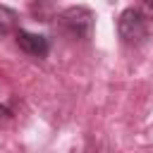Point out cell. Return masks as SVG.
I'll use <instances>...</instances> for the list:
<instances>
[{"mask_svg":"<svg viewBox=\"0 0 153 153\" xmlns=\"http://www.w3.org/2000/svg\"><path fill=\"white\" fill-rule=\"evenodd\" d=\"M117 33L124 43L129 45H139L146 41L148 36V22H146V14L136 7H129L120 14L117 19Z\"/></svg>","mask_w":153,"mask_h":153,"instance_id":"obj_2","label":"cell"},{"mask_svg":"<svg viewBox=\"0 0 153 153\" xmlns=\"http://www.w3.org/2000/svg\"><path fill=\"white\" fill-rule=\"evenodd\" d=\"M141 7L148 17H153V0H141Z\"/></svg>","mask_w":153,"mask_h":153,"instance_id":"obj_5","label":"cell"},{"mask_svg":"<svg viewBox=\"0 0 153 153\" xmlns=\"http://www.w3.org/2000/svg\"><path fill=\"white\" fill-rule=\"evenodd\" d=\"M14 38H17V45L31 57H45L48 50H50V41L45 36H41V33H31V31L19 29L14 33Z\"/></svg>","mask_w":153,"mask_h":153,"instance_id":"obj_3","label":"cell"},{"mask_svg":"<svg viewBox=\"0 0 153 153\" xmlns=\"http://www.w3.org/2000/svg\"><path fill=\"white\" fill-rule=\"evenodd\" d=\"M17 29V12L0 5V36H7Z\"/></svg>","mask_w":153,"mask_h":153,"instance_id":"obj_4","label":"cell"},{"mask_svg":"<svg viewBox=\"0 0 153 153\" xmlns=\"http://www.w3.org/2000/svg\"><path fill=\"white\" fill-rule=\"evenodd\" d=\"M60 29L72 36V38H81L88 41L93 36V26H96V14L88 7H67L60 17H57Z\"/></svg>","mask_w":153,"mask_h":153,"instance_id":"obj_1","label":"cell"}]
</instances>
